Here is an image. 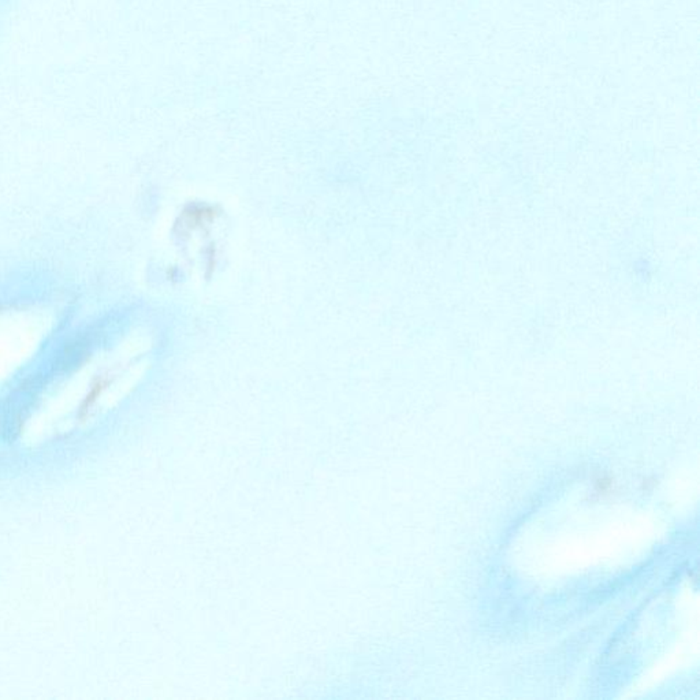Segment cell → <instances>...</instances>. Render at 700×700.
Segmentation results:
<instances>
[{"label":"cell","instance_id":"1","mask_svg":"<svg viewBox=\"0 0 700 700\" xmlns=\"http://www.w3.org/2000/svg\"><path fill=\"white\" fill-rule=\"evenodd\" d=\"M90 357V341L80 337L68 344H65L63 349L59 353L55 368L61 372H70L80 367H83Z\"/></svg>","mask_w":700,"mask_h":700},{"label":"cell","instance_id":"2","mask_svg":"<svg viewBox=\"0 0 700 700\" xmlns=\"http://www.w3.org/2000/svg\"><path fill=\"white\" fill-rule=\"evenodd\" d=\"M110 384V380L105 379V378H96L92 384H90V389L87 393V395L84 397V400L81 401V405L79 408V419L81 422H84L89 415V411L93 408V405L97 402V400L100 398V395L104 393V390L108 387Z\"/></svg>","mask_w":700,"mask_h":700},{"label":"cell","instance_id":"3","mask_svg":"<svg viewBox=\"0 0 700 700\" xmlns=\"http://www.w3.org/2000/svg\"><path fill=\"white\" fill-rule=\"evenodd\" d=\"M595 488L598 491V494L601 495H606V494H610L612 488V480L609 477H599L597 479L595 482Z\"/></svg>","mask_w":700,"mask_h":700}]
</instances>
